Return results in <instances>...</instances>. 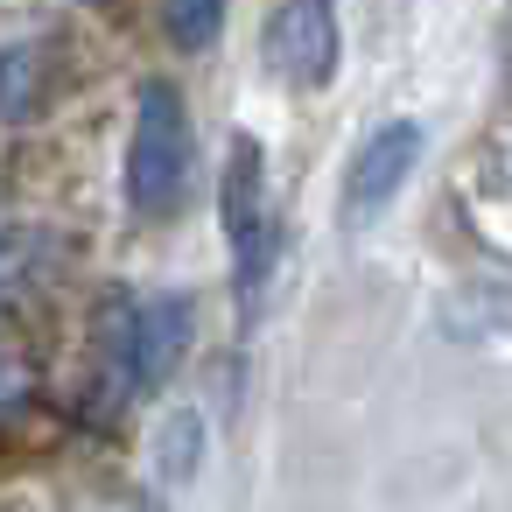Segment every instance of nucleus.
Returning <instances> with one entry per match:
<instances>
[{
  "label": "nucleus",
  "mask_w": 512,
  "mask_h": 512,
  "mask_svg": "<svg viewBox=\"0 0 512 512\" xmlns=\"http://www.w3.org/2000/svg\"><path fill=\"white\" fill-rule=\"evenodd\" d=\"M190 302L183 295H155L148 309H134V386H169V372L190 351Z\"/></svg>",
  "instance_id": "39448f33"
},
{
  "label": "nucleus",
  "mask_w": 512,
  "mask_h": 512,
  "mask_svg": "<svg viewBox=\"0 0 512 512\" xmlns=\"http://www.w3.org/2000/svg\"><path fill=\"white\" fill-rule=\"evenodd\" d=\"M15 267H22V239H15V232H0V281H8Z\"/></svg>",
  "instance_id": "9d476101"
},
{
  "label": "nucleus",
  "mask_w": 512,
  "mask_h": 512,
  "mask_svg": "<svg viewBox=\"0 0 512 512\" xmlns=\"http://www.w3.org/2000/svg\"><path fill=\"white\" fill-rule=\"evenodd\" d=\"M190 176H197L190 113H183L176 85H148L134 106V141H127V204L141 218H169L190 197Z\"/></svg>",
  "instance_id": "f257e3e1"
},
{
  "label": "nucleus",
  "mask_w": 512,
  "mask_h": 512,
  "mask_svg": "<svg viewBox=\"0 0 512 512\" xmlns=\"http://www.w3.org/2000/svg\"><path fill=\"white\" fill-rule=\"evenodd\" d=\"M162 470H169V477H190V470H197V414H169V435H162Z\"/></svg>",
  "instance_id": "6e6552de"
},
{
  "label": "nucleus",
  "mask_w": 512,
  "mask_h": 512,
  "mask_svg": "<svg viewBox=\"0 0 512 512\" xmlns=\"http://www.w3.org/2000/svg\"><path fill=\"white\" fill-rule=\"evenodd\" d=\"M218 204H225V239H232V281H239V302H246V316H253V302H260V288H267V169H260V148L239 134L232 141V155H225V190H218Z\"/></svg>",
  "instance_id": "f03ea898"
},
{
  "label": "nucleus",
  "mask_w": 512,
  "mask_h": 512,
  "mask_svg": "<svg viewBox=\"0 0 512 512\" xmlns=\"http://www.w3.org/2000/svg\"><path fill=\"white\" fill-rule=\"evenodd\" d=\"M29 400V358H22V344L0 330V414L8 407H22Z\"/></svg>",
  "instance_id": "1a4fd4ad"
},
{
  "label": "nucleus",
  "mask_w": 512,
  "mask_h": 512,
  "mask_svg": "<svg viewBox=\"0 0 512 512\" xmlns=\"http://www.w3.org/2000/svg\"><path fill=\"white\" fill-rule=\"evenodd\" d=\"M267 71L316 92L337 71V8L330 0H281L267 15Z\"/></svg>",
  "instance_id": "7ed1b4c3"
},
{
  "label": "nucleus",
  "mask_w": 512,
  "mask_h": 512,
  "mask_svg": "<svg viewBox=\"0 0 512 512\" xmlns=\"http://www.w3.org/2000/svg\"><path fill=\"white\" fill-rule=\"evenodd\" d=\"M414 162H421V127H414V120L379 127V134L351 155V169H344V218H351V225H372V218L400 197V183L414 176Z\"/></svg>",
  "instance_id": "20e7f679"
},
{
  "label": "nucleus",
  "mask_w": 512,
  "mask_h": 512,
  "mask_svg": "<svg viewBox=\"0 0 512 512\" xmlns=\"http://www.w3.org/2000/svg\"><path fill=\"white\" fill-rule=\"evenodd\" d=\"M225 29V0H169V36L183 50H211Z\"/></svg>",
  "instance_id": "423d86ee"
},
{
  "label": "nucleus",
  "mask_w": 512,
  "mask_h": 512,
  "mask_svg": "<svg viewBox=\"0 0 512 512\" xmlns=\"http://www.w3.org/2000/svg\"><path fill=\"white\" fill-rule=\"evenodd\" d=\"M36 64H43L36 43H22V50L0 57V113H8V120H29V113H36V92H29V71H36Z\"/></svg>",
  "instance_id": "0eeeda50"
}]
</instances>
